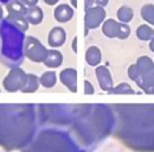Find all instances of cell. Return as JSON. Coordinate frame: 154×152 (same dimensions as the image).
Here are the masks:
<instances>
[{
    "label": "cell",
    "instance_id": "cell-2",
    "mask_svg": "<svg viewBox=\"0 0 154 152\" xmlns=\"http://www.w3.org/2000/svg\"><path fill=\"white\" fill-rule=\"evenodd\" d=\"M103 32L108 37H120L126 38L129 35V27L125 24H119L115 20L109 19L103 25Z\"/></svg>",
    "mask_w": 154,
    "mask_h": 152
},
{
    "label": "cell",
    "instance_id": "cell-5",
    "mask_svg": "<svg viewBox=\"0 0 154 152\" xmlns=\"http://www.w3.org/2000/svg\"><path fill=\"white\" fill-rule=\"evenodd\" d=\"M60 78H62L63 83L71 89V92H76V86H75L76 82L74 81L76 78V73H75L74 69H65V70H63V73L60 74Z\"/></svg>",
    "mask_w": 154,
    "mask_h": 152
},
{
    "label": "cell",
    "instance_id": "cell-14",
    "mask_svg": "<svg viewBox=\"0 0 154 152\" xmlns=\"http://www.w3.org/2000/svg\"><path fill=\"white\" fill-rule=\"evenodd\" d=\"M117 17L121 19L122 21H125V23H127V21H129L131 19H132V11L128 8V7H121L120 10H119V12H117Z\"/></svg>",
    "mask_w": 154,
    "mask_h": 152
},
{
    "label": "cell",
    "instance_id": "cell-3",
    "mask_svg": "<svg viewBox=\"0 0 154 152\" xmlns=\"http://www.w3.org/2000/svg\"><path fill=\"white\" fill-rule=\"evenodd\" d=\"M40 51H45L44 48L39 44L33 38H29L27 39V56L32 58L33 61H39V59H45L46 55L45 54H40Z\"/></svg>",
    "mask_w": 154,
    "mask_h": 152
},
{
    "label": "cell",
    "instance_id": "cell-8",
    "mask_svg": "<svg viewBox=\"0 0 154 152\" xmlns=\"http://www.w3.org/2000/svg\"><path fill=\"white\" fill-rule=\"evenodd\" d=\"M96 8H91L88 11L87 16H85V25H88V27H95L98 25V23L102 20L103 18V14L104 13H101L100 16H95L96 14Z\"/></svg>",
    "mask_w": 154,
    "mask_h": 152
},
{
    "label": "cell",
    "instance_id": "cell-18",
    "mask_svg": "<svg viewBox=\"0 0 154 152\" xmlns=\"http://www.w3.org/2000/svg\"><path fill=\"white\" fill-rule=\"evenodd\" d=\"M57 0H45V2H49V4H55Z\"/></svg>",
    "mask_w": 154,
    "mask_h": 152
},
{
    "label": "cell",
    "instance_id": "cell-7",
    "mask_svg": "<svg viewBox=\"0 0 154 152\" xmlns=\"http://www.w3.org/2000/svg\"><path fill=\"white\" fill-rule=\"evenodd\" d=\"M55 17L59 21H66L72 17V10L68 5H60L55 11Z\"/></svg>",
    "mask_w": 154,
    "mask_h": 152
},
{
    "label": "cell",
    "instance_id": "cell-11",
    "mask_svg": "<svg viewBox=\"0 0 154 152\" xmlns=\"http://www.w3.org/2000/svg\"><path fill=\"white\" fill-rule=\"evenodd\" d=\"M26 17L29 19V21H31L32 24H38L39 21L42 20V18H43L42 10L38 8V7H32V8L27 12Z\"/></svg>",
    "mask_w": 154,
    "mask_h": 152
},
{
    "label": "cell",
    "instance_id": "cell-10",
    "mask_svg": "<svg viewBox=\"0 0 154 152\" xmlns=\"http://www.w3.org/2000/svg\"><path fill=\"white\" fill-rule=\"evenodd\" d=\"M87 59H88V63L90 65H96L97 63H100V59H101V54H100V50L93 46L88 50V54H87Z\"/></svg>",
    "mask_w": 154,
    "mask_h": 152
},
{
    "label": "cell",
    "instance_id": "cell-17",
    "mask_svg": "<svg viewBox=\"0 0 154 152\" xmlns=\"http://www.w3.org/2000/svg\"><path fill=\"white\" fill-rule=\"evenodd\" d=\"M24 1H25L26 4H30V5H33V4H35V2L37 1V0H24Z\"/></svg>",
    "mask_w": 154,
    "mask_h": 152
},
{
    "label": "cell",
    "instance_id": "cell-1",
    "mask_svg": "<svg viewBox=\"0 0 154 152\" xmlns=\"http://www.w3.org/2000/svg\"><path fill=\"white\" fill-rule=\"evenodd\" d=\"M24 77H25V74L23 73V70H20V69L12 70L4 80L5 89H7L8 92H16V90L20 89L21 87L24 88V84H25L24 82H26Z\"/></svg>",
    "mask_w": 154,
    "mask_h": 152
},
{
    "label": "cell",
    "instance_id": "cell-15",
    "mask_svg": "<svg viewBox=\"0 0 154 152\" xmlns=\"http://www.w3.org/2000/svg\"><path fill=\"white\" fill-rule=\"evenodd\" d=\"M114 92L115 93H133L132 92V88L128 84H125V83H122L119 87H116L115 89H114Z\"/></svg>",
    "mask_w": 154,
    "mask_h": 152
},
{
    "label": "cell",
    "instance_id": "cell-12",
    "mask_svg": "<svg viewBox=\"0 0 154 152\" xmlns=\"http://www.w3.org/2000/svg\"><path fill=\"white\" fill-rule=\"evenodd\" d=\"M40 83L46 87V88H50L52 87L55 83H56V74L50 71V73H45L44 75L40 77Z\"/></svg>",
    "mask_w": 154,
    "mask_h": 152
},
{
    "label": "cell",
    "instance_id": "cell-19",
    "mask_svg": "<svg viewBox=\"0 0 154 152\" xmlns=\"http://www.w3.org/2000/svg\"><path fill=\"white\" fill-rule=\"evenodd\" d=\"M2 17V10H1V7H0V18Z\"/></svg>",
    "mask_w": 154,
    "mask_h": 152
},
{
    "label": "cell",
    "instance_id": "cell-4",
    "mask_svg": "<svg viewBox=\"0 0 154 152\" xmlns=\"http://www.w3.org/2000/svg\"><path fill=\"white\" fill-rule=\"evenodd\" d=\"M96 74L97 77H98V82H100L101 88L104 89V90L110 89V87H112V78H110V75H109L108 70L104 67H101V68L97 69Z\"/></svg>",
    "mask_w": 154,
    "mask_h": 152
},
{
    "label": "cell",
    "instance_id": "cell-6",
    "mask_svg": "<svg viewBox=\"0 0 154 152\" xmlns=\"http://www.w3.org/2000/svg\"><path fill=\"white\" fill-rule=\"evenodd\" d=\"M65 39V35H64V30L60 27H55L51 32H50V37H49V42L52 46H59L63 44Z\"/></svg>",
    "mask_w": 154,
    "mask_h": 152
},
{
    "label": "cell",
    "instance_id": "cell-13",
    "mask_svg": "<svg viewBox=\"0 0 154 152\" xmlns=\"http://www.w3.org/2000/svg\"><path fill=\"white\" fill-rule=\"evenodd\" d=\"M29 81H26L24 88H23V92H35L38 87V80L37 77L33 75H30L27 76Z\"/></svg>",
    "mask_w": 154,
    "mask_h": 152
},
{
    "label": "cell",
    "instance_id": "cell-16",
    "mask_svg": "<svg viewBox=\"0 0 154 152\" xmlns=\"http://www.w3.org/2000/svg\"><path fill=\"white\" fill-rule=\"evenodd\" d=\"M84 87H85V93H88V94H93L94 93V88L91 87V84H90L89 81H85Z\"/></svg>",
    "mask_w": 154,
    "mask_h": 152
},
{
    "label": "cell",
    "instance_id": "cell-9",
    "mask_svg": "<svg viewBox=\"0 0 154 152\" xmlns=\"http://www.w3.org/2000/svg\"><path fill=\"white\" fill-rule=\"evenodd\" d=\"M44 61H45L46 65L55 68V67L60 65V63H62V55L58 51H49Z\"/></svg>",
    "mask_w": 154,
    "mask_h": 152
}]
</instances>
